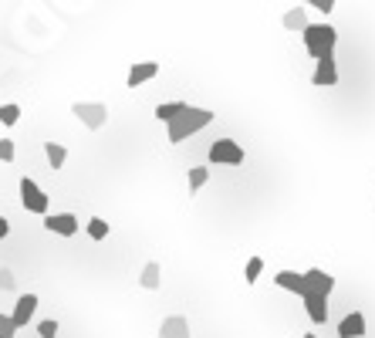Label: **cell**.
I'll list each match as a JSON object with an SVG mask.
<instances>
[{"mask_svg":"<svg viewBox=\"0 0 375 338\" xmlns=\"http://www.w3.org/2000/svg\"><path fill=\"white\" fill-rule=\"evenodd\" d=\"M210 122H213V112H210V109H196V105H189L176 122H169L166 126V139L172 142V146H179V142H186L189 135L203 132Z\"/></svg>","mask_w":375,"mask_h":338,"instance_id":"obj_1","label":"cell"},{"mask_svg":"<svg viewBox=\"0 0 375 338\" xmlns=\"http://www.w3.org/2000/svg\"><path fill=\"white\" fill-rule=\"evenodd\" d=\"M301 41H304V51L315 58V61H325V58H335L338 31L332 24H308V27L301 31Z\"/></svg>","mask_w":375,"mask_h":338,"instance_id":"obj_2","label":"cell"},{"mask_svg":"<svg viewBox=\"0 0 375 338\" xmlns=\"http://www.w3.org/2000/svg\"><path fill=\"white\" fill-rule=\"evenodd\" d=\"M71 115H75L85 129L98 132V129H105V122H109V105H105V102H75V105H71Z\"/></svg>","mask_w":375,"mask_h":338,"instance_id":"obj_3","label":"cell"},{"mask_svg":"<svg viewBox=\"0 0 375 338\" xmlns=\"http://www.w3.org/2000/svg\"><path fill=\"white\" fill-rule=\"evenodd\" d=\"M20 207L27 210V213L48 217V193H44L31 176H24V180H20Z\"/></svg>","mask_w":375,"mask_h":338,"instance_id":"obj_4","label":"cell"},{"mask_svg":"<svg viewBox=\"0 0 375 338\" xmlns=\"http://www.w3.org/2000/svg\"><path fill=\"white\" fill-rule=\"evenodd\" d=\"M210 163H213V166H240V163H244L240 142H233V139H217V142L210 146Z\"/></svg>","mask_w":375,"mask_h":338,"instance_id":"obj_5","label":"cell"},{"mask_svg":"<svg viewBox=\"0 0 375 338\" xmlns=\"http://www.w3.org/2000/svg\"><path fill=\"white\" fill-rule=\"evenodd\" d=\"M304 284H308V295H321V298H332V291H335V278L321 267L304 271Z\"/></svg>","mask_w":375,"mask_h":338,"instance_id":"obj_6","label":"cell"},{"mask_svg":"<svg viewBox=\"0 0 375 338\" xmlns=\"http://www.w3.org/2000/svg\"><path fill=\"white\" fill-rule=\"evenodd\" d=\"M78 227L81 224H78L75 213H48V217H44V230H51L57 237H75Z\"/></svg>","mask_w":375,"mask_h":338,"instance_id":"obj_7","label":"cell"},{"mask_svg":"<svg viewBox=\"0 0 375 338\" xmlns=\"http://www.w3.org/2000/svg\"><path fill=\"white\" fill-rule=\"evenodd\" d=\"M311 85H315V88H332V85H338V65H335V58L315 61V72H311Z\"/></svg>","mask_w":375,"mask_h":338,"instance_id":"obj_8","label":"cell"},{"mask_svg":"<svg viewBox=\"0 0 375 338\" xmlns=\"http://www.w3.org/2000/svg\"><path fill=\"white\" fill-rule=\"evenodd\" d=\"M38 295H20L18 304H14V311H11V321H14V328H24L27 321L34 318V311H38Z\"/></svg>","mask_w":375,"mask_h":338,"instance_id":"obj_9","label":"cell"},{"mask_svg":"<svg viewBox=\"0 0 375 338\" xmlns=\"http://www.w3.org/2000/svg\"><path fill=\"white\" fill-rule=\"evenodd\" d=\"M159 338H193L186 315H169V318H163V325H159Z\"/></svg>","mask_w":375,"mask_h":338,"instance_id":"obj_10","label":"cell"},{"mask_svg":"<svg viewBox=\"0 0 375 338\" xmlns=\"http://www.w3.org/2000/svg\"><path fill=\"white\" fill-rule=\"evenodd\" d=\"M274 284H278V288H284V291H291V295H298V298H304V295H308L304 274H298V271H278V274H274Z\"/></svg>","mask_w":375,"mask_h":338,"instance_id":"obj_11","label":"cell"},{"mask_svg":"<svg viewBox=\"0 0 375 338\" xmlns=\"http://www.w3.org/2000/svg\"><path fill=\"white\" fill-rule=\"evenodd\" d=\"M156 75H159V65H156V61H135L129 68V88H139V85L152 81Z\"/></svg>","mask_w":375,"mask_h":338,"instance_id":"obj_12","label":"cell"},{"mask_svg":"<svg viewBox=\"0 0 375 338\" xmlns=\"http://www.w3.org/2000/svg\"><path fill=\"white\" fill-rule=\"evenodd\" d=\"M304 311H308V318L315 321V325H325L328 321V298H321V295H304Z\"/></svg>","mask_w":375,"mask_h":338,"instance_id":"obj_13","label":"cell"},{"mask_svg":"<svg viewBox=\"0 0 375 338\" xmlns=\"http://www.w3.org/2000/svg\"><path fill=\"white\" fill-rule=\"evenodd\" d=\"M362 335H365V315L362 311L345 315L341 325H338V338H362Z\"/></svg>","mask_w":375,"mask_h":338,"instance_id":"obj_14","label":"cell"},{"mask_svg":"<svg viewBox=\"0 0 375 338\" xmlns=\"http://www.w3.org/2000/svg\"><path fill=\"white\" fill-rule=\"evenodd\" d=\"M139 284L146 288V291H159L163 288V267L156 261H149L146 267H142V278H139Z\"/></svg>","mask_w":375,"mask_h":338,"instance_id":"obj_15","label":"cell"},{"mask_svg":"<svg viewBox=\"0 0 375 338\" xmlns=\"http://www.w3.org/2000/svg\"><path fill=\"white\" fill-rule=\"evenodd\" d=\"M189 105L186 102H163V105H156V119H159V122H176V119H179V115L186 112Z\"/></svg>","mask_w":375,"mask_h":338,"instance_id":"obj_16","label":"cell"},{"mask_svg":"<svg viewBox=\"0 0 375 338\" xmlns=\"http://www.w3.org/2000/svg\"><path fill=\"white\" fill-rule=\"evenodd\" d=\"M44 156H48L51 169H61L64 163H68V149H64L61 142H44Z\"/></svg>","mask_w":375,"mask_h":338,"instance_id":"obj_17","label":"cell"},{"mask_svg":"<svg viewBox=\"0 0 375 338\" xmlns=\"http://www.w3.org/2000/svg\"><path fill=\"white\" fill-rule=\"evenodd\" d=\"M284 27L287 31H304L308 27V18H304V7H287V14H284Z\"/></svg>","mask_w":375,"mask_h":338,"instance_id":"obj_18","label":"cell"},{"mask_svg":"<svg viewBox=\"0 0 375 338\" xmlns=\"http://www.w3.org/2000/svg\"><path fill=\"white\" fill-rule=\"evenodd\" d=\"M85 230H88V237H92V241H105L112 227H109V220H102V217H92V220L85 224Z\"/></svg>","mask_w":375,"mask_h":338,"instance_id":"obj_19","label":"cell"},{"mask_svg":"<svg viewBox=\"0 0 375 338\" xmlns=\"http://www.w3.org/2000/svg\"><path fill=\"white\" fill-rule=\"evenodd\" d=\"M186 180H189V189H193V193H196V189H203L210 183V166H193Z\"/></svg>","mask_w":375,"mask_h":338,"instance_id":"obj_20","label":"cell"},{"mask_svg":"<svg viewBox=\"0 0 375 338\" xmlns=\"http://www.w3.org/2000/svg\"><path fill=\"white\" fill-rule=\"evenodd\" d=\"M261 274H264V261H261V257H250V261H247V267H244V281L247 284H257V281H261Z\"/></svg>","mask_w":375,"mask_h":338,"instance_id":"obj_21","label":"cell"},{"mask_svg":"<svg viewBox=\"0 0 375 338\" xmlns=\"http://www.w3.org/2000/svg\"><path fill=\"white\" fill-rule=\"evenodd\" d=\"M18 122H20V105H14V102L0 105V126H18Z\"/></svg>","mask_w":375,"mask_h":338,"instance_id":"obj_22","label":"cell"},{"mask_svg":"<svg viewBox=\"0 0 375 338\" xmlns=\"http://www.w3.org/2000/svg\"><path fill=\"white\" fill-rule=\"evenodd\" d=\"M14 159H18L14 139H0V163H14Z\"/></svg>","mask_w":375,"mask_h":338,"instance_id":"obj_23","label":"cell"},{"mask_svg":"<svg viewBox=\"0 0 375 338\" xmlns=\"http://www.w3.org/2000/svg\"><path fill=\"white\" fill-rule=\"evenodd\" d=\"M14 284H18L14 271H11V267H0V291H14Z\"/></svg>","mask_w":375,"mask_h":338,"instance_id":"obj_24","label":"cell"},{"mask_svg":"<svg viewBox=\"0 0 375 338\" xmlns=\"http://www.w3.org/2000/svg\"><path fill=\"white\" fill-rule=\"evenodd\" d=\"M38 335H41V338H57V321H55V318L41 321V325H38Z\"/></svg>","mask_w":375,"mask_h":338,"instance_id":"obj_25","label":"cell"},{"mask_svg":"<svg viewBox=\"0 0 375 338\" xmlns=\"http://www.w3.org/2000/svg\"><path fill=\"white\" fill-rule=\"evenodd\" d=\"M14 332H18V328H14L11 315H4V311H0V335H4V338H14Z\"/></svg>","mask_w":375,"mask_h":338,"instance_id":"obj_26","label":"cell"},{"mask_svg":"<svg viewBox=\"0 0 375 338\" xmlns=\"http://www.w3.org/2000/svg\"><path fill=\"white\" fill-rule=\"evenodd\" d=\"M311 7H318L321 14H332V11H335V0H311Z\"/></svg>","mask_w":375,"mask_h":338,"instance_id":"obj_27","label":"cell"},{"mask_svg":"<svg viewBox=\"0 0 375 338\" xmlns=\"http://www.w3.org/2000/svg\"><path fill=\"white\" fill-rule=\"evenodd\" d=\"M7 234H11V220H7V217H0V241H4Z\"/></svg>","mask_w":375,"mask_h":338,"instance_id":"obj_28","label":"cell"},{"mask_svg":"<svg viewBox=\"0 0 375 338\" xmlns=\"http://www.w3.org/2000/svg\"><path fill=\"white\" fill-rule=\"evenodd\" d=\"M301 338H318V335H315V332H308V335H301Z\"/></svg>","mask_w":375,"mask_h":338,"instance_id":"obj_29","label":"cell"},{"mask_svg":"<svg viewBox=\"0 0 375 338\" xmlns=\"http://www.w3.org/2000/svg\"><path fill=\"white\" fill-rule=\"evenodd\" d=\"M0 338H4V335H0Z\"/></svg>","mask_w":375,"mask_h":338,"instance_id":"obj_30","label":"cell"}]
</instances>
